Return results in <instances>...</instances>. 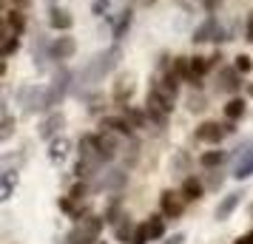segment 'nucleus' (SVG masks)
Returning a JSON list of instances; mask_svg holds the SVG:
<instances>
[{"mask_svg":"<svg viewBox=\"0 0 253 244\" xmlns=\"http://www.w3.org/2000/svg\"><path fill=\"white\" fill-rule=\"evenodd\" d=\"M3 23L9 26V32H12V35L23 37V32H26V14L20 12V9H12V12H6Z\"/></svg>","mask_w":253,"mask_h":244,"instance_id":"4be33fe9","label":"nucleus"},{"mask_svg":"<svg viewBox=\"0 0 253 244\" xmlns=\"http://www.w3.org/2000/svg\"><path fill=\"white\" fill-rule=\"evenodd\" d=\"M239 77L242 74L236 69H219V88L222 91H239V85H242Z\"/></svg>","mask_w":253,"mask_h":244,"instance_id":"412c9836","label":"nucleus"},{"mask_svg":"<svg viewBox=\"0 0 253 244\" xmlns=\"http://www.w3.org/2000/svg\"><path fill=\"white\" fill-rule=\"evenodd\" d=\"M17 182H20V174L17 171H3L0 174V202H9V199L14 196V187H17Z\"/></svg>","mask_w":253,"mask_h":244,"instance_id":"dca6fc26","label":"nucleus"},{"mask_svg":"<svg viewBox=\"0 0 253 244\" xmlns=\"http://www.w3.org/2000/svg\"><path fill=\"white\" fill-rule=\"evenodd\" d=\"M236 131V125L230 122V119H225V122H213V119H208V122H199L194 131V137L199 142H205V145H219V142L225 139L228 134H233Z\"/></svg>","mask_w":253,"mask_h":244,"instance_id":"20e7f679","label":"nucleus"},{"mask_svg":"<svg viewBox=\"0 0 253 244\" xmlns=\"http://www.w3.org/2000/svg\"><path fill=\"white\" fill-rule=\"evenodd\" d=\"M40 100H43V85H20L17 88V108L23 116H32L40 111Z\"/></svg>","mask_w":253,"mask_h":244,"instance_id":"39448f33","label":"nucleus"},{"mask_svg":"<svg viewBox=\"0 0 253 244\" xmlns=\"http://www.w3.org/2000/svg\"><path fill=\"white\" fill-rule=\"evenodd\" d=\"M211 66H213V57L194 54V57H191V85H199V80L211 71Z\"/></svg>","mask_w":253,"mask_h":244,"instance_id":"2eb2a0df","label":"nucleus"},{"mask_svg":"<svg viewBox=\"0 0 253 244\" xmlns=\"http://www.w3.org/2000/svg\"><path fill=\"white\" fill-rule=\"evenodd\" d=\"M233 69L239 71V74L253 71V57H251V54H239V57H236V63H233Z\"/></svg>","mask_w":253,"mask_h":244,"instance_id":"7c9ffc66","label":"nucleus"},{"mask_svg":"<svg viewBox=\"0 0 253 244\" xmlns=\"http://www.w3.org/2000/svg\"><path fill=\"white\" fill-rule=\"evenodd\" d=\"M145 227H148L151 242H160L162 236H165V221H162L160 216H151V219L145 221Z\"/></svg>","mask_w":253,"mask_h":244,"instance_id":"393cba45","label":"nucleus"},{"mask_svg":"<svg viewBox=\"0 0 253 244\" xmlns=\"http://www.w3.org/2000/svg\"><path fill=\"white\" fill-rule=\"evenodd\" d=\"M245 111H248V103H245L242 97H230L228 103H225V119H230V122L242 119V116H245Z\"/></svg>","mask_w":253,"mask_h":244,"instance_id":"5701e85b","label":"nucleus"},{"mask_svg":"<svg viewBox=\"0 0 253 244\" xmlns=\"http://www.w3.org/2000/svg\"><path fill=\"white\" fill-rule=\"evenodd\" d=\"M43 3H46V9H51V6H60L57 0H43Z\"/></svg>","mask_w":253,"mask_h":244,"instance_id":"e433bc0d","label":"nucleus"},{"mask_svg":"<svg viewBox=\"0 0 253 244\" xmlns=\"http://www.w3.org/2000/svg\"><path fill=\"white\" fill-rule=\"evenodd\" d=\"M179 193H182L185 202H196V199L205 196V185H202L196 176H188V179L182 182V190H179Z\"/></svg>","mask_w":253,"mask_h":244,"instance_id":"a211bd4d","label":"nucleus"},{"mask_svg":"<svg viewBox=\"0 0 253 244\" xmlns=\"http://www.w3.org/2000/svg\"><path fill=\"white\" fill-rule=\"evenodd\" d=\"M32 60H35L37 71H46V66L51 63V40H46L43 32L32 40Z\"/></svg>","mask_w":253,"mask_h":244,"instance_id":"1a4fd4ad","label":"nucleus"},{"mask_svg":"<svg viewBox=\"0 0 253 244\" xmlns=\"http://www.w3.org/2000/svg\"><path fill=\"white\" fill-rule=\"evenodd\" d=\"M120 60H123V48H120V43L103 48V51H97V54L88 57V63L77 71V85L94 88V85L103 82L108 74H114L117 66H120Z\"/></svg>","mask_w":253,"mask_h":244,"instance_id":"f257e3e1","label":"nucleus"},{"mask_svg":"<svg viewBox=\"0 0 253 244\" xmlns=\"http://www.w3.org/2000/svg\"><path fill=\"white\" fill-rule=\"evenodd\" d=\"M20 43H23V37H17V35H9L3 43H0V60H9L20 48Z\"/></svg>","mask_w":253,"mask_h":244,"instance_id":"b1692460","label":"nucleus"},{"mask_svg":"<svg viewBox=\"0 0 253 244\" xmlns=\"http://www.w3.org/2000/svg\"><path fill=\"white\" fill-rule=\"evenodd\" d=\"M242 196H245L242 190H233V193H228V196H225V199L216 205V210H213V219H216V221H225L230 213H233V210L242 205Z\"/></svg>","mask_w":253,"mask_h":244,"instance_id":"4468645a","label":"nucleus"},{"mask_svg":"<svg viewBox=\"0 0 253 244\" xmlns=\"http://www.w3.org/2000/svg\"><path fill=\"white\" fill-rule=\"evenodd\" d=\"M108 23H111V37H114V43H120V40L128 35L131 23H134V9H131V6H123L120 12H111Z\"/></svg>","mask_w":253,"mask_h":244,"instance_id":"6e6552de","label":"nucleus"},{"mask_svg":"<svg viewBox=\"0 0 253 244\" xmlns=\"http://www.w3.org/2000/svg\"><path fill=\"white\" fill-rule=\"evenodd\" d=\"M225 159H228V153H225V151H208V153H202V165H205V168H219Z\"/></svg>","mask_w":253,"mask_h":244,"instance_id":"bb28decb","label":"nucleus"},{"mask_svg":"<svg viewBox=\"0 0 253 244\" xmlns=\"http://www.w3.org/2000/svg\"><path fill=\"white\" fill-rule=\"evenodd\" d=\"M151 236H148V227H145V221L134 227V236H131V244H148Z\"/></svg>","mask_w":253,"mask_h":244,"instance_id":"c756f323","label":"nucleus"},{"mask_svg":"<svg viewBox=\"0 0 253 244\" xmlns=\"http://www.w3.org/2000/svg\"><path fill=\"white\" fill-rule=\"evenodd\" d=\"M160 210H162L165 219H179V216H182V193L165 190L160 196Z\"/></svg>","mask_w":253,"mask_h":244,"instance_id":"f8f14e48","label":"nucleus"},{"mask_svg":"<svg viewBox=\"0 0 253 244\" xmlns=\"http://www.w3.org/2000/svg\"><path fill=\"white\" fill-rule=\"evenodd\" d=\"M165 244H185V236H182V233H176V236H171Z\"/></svg>","mask_w":253,"mask_h":244,"instance_id":"c9c22d12","label":"nucleus"},{"mask_svg":"<svg viewBox=\"0 0 253 244\" xmlns=\"http://www.w3.org/2000/svg\"><path fill=\"white\" fill-rule=\"evenodd\" d=\"M85 193H88V185H85V182H77V185H74V187L69 190V196H71V199H77V202H80V199L85 196Z\"/></svg>","mask_w":253,"mask_h":244,"instance_id":"473e14b6","label":"nucleus"},{"mask_svg":"<svg viewBox=\"0 0 253 244\" xmlns=\"http://www.w3.org/2000/svg\"><path fill=\"white\" fill-rule=\"evenodd\" d=\"M117 236H120L123 242H128V244H131V236H134V230H131L128 224H120V227H117Z\"/></svg>","mask_w":253,"mask_h":244,"instance_id":"f704fd0d","label":"nucleus"},{"mask_svg":"<svg viewBox=\"0 0 253 244\" xmlns=\"http://www.w3.org/2000/svg\"><path fill=\"white\" fill-rule=\"evenodd\" d=\"M103 227H105L103 216H85V219H80L77 227L69 233V244H94L100 239Z\"/></svg>","mask_w":253,"mask_h":244,"instance_id":"7ed1b4c3","label":"nucleus"},{"mask_svg":"<svg viewBox=\"0 0 253 244\" xmlns=\"http://www.w3.org/2000/svg\"><path fill=\"white\" fill-rule=\"evenodd\" d=\"M46 23H48V29H54V32H71L74 14H71L66 6H51L46 12Z\"/></svg>","mask_w":253,"mask_h":244,"instance_id":"9d476101","label":"nucleus"},{"mask_svg":"<svg viewBox=\"0 0 253 244\" xmlns=\"http://www.w3.org/2000/svg\"><path fill=\"white\" fill-rule=\"evenodd\" d=\"M251 174H253V145H245L239 162L233 168V179H248Z\"/></svg>","mask_w":253,"mask_h":244,"instance_id":"f3484780","label":"nucleus"},{"mask_svg":"<svg viewBox=\"0 0 253 244\" xmlns=\"http://www.w3.org/2000/svg\"><path fill=\"white\" fill-rule=\"evenodd\" d=\"M77 54V37H71L69 32H60V37H51V63H66Z\"/></svg>","mask_w":253,"mask_h":244,"instance_id":"423d86ee","label":"nucleus"},{"mask_svg":"<svg viewBox=\"0 0 253 244\" xmlns=\"http://www.w3.org/2000/svg\"><path fill=\"white\" fill-rule=\"evenodd\" d=\"M230 40H233L230 29H225V26L219 23V17H213V14H208L205 20L194 29V35H191V43H196V46H205V43L222 46V43H230Z\"/></svg>","mask_w":253,"mask_h":244,"instance_id":"f03ea898","label":"nucleus"},{"mask_svg":"<svg viewBox=\"0 0 253 244\" xmlns=\"http://www.w3.org/2000/svg\"><path fill=\"white\" fill-rule=\"evenodd\" d=\"M105 221H120V199H114L111 205H108V213H105Z\"/></svg>","mask_w":253,"mask_h":244,"instance_id":"2f4dec72","label":"nucleus"},{"mask_svg":"<svg viewBox=\"0 0 253 244\" xmlns=\"http://www.w3.org/2000/svg\"><path fill=\"white\" fill-rule=\"evenodd\" d=\"M245 40L253 43V9L248 12V20H245Z\"/></svg>","mask_w":253,"mask_h":244,"instance_id":"72a5a7b5","label":"nucleus"},{"mask_svg":"<svg viewBox=\"0 0 253 244\" xmlns=\"http://www.w3.org/2000/svg\"><path fill=\"white\" fill-rule=\"evenodd\" d=\"M14 134V116L3 108V128H0V142H9Z\"/></svg>","mask_w":253,"mask_h":244,"instance_id":"a878e982","label":"nucleus"},{"mask_svg":"<svg viewBox=\"0 0 253 244\" xmlns=\"http://www.w3.org/2000/svg\"><path fill=\"white\" fill-rule=\"evenodd\" d=\"M117 153H120V134H114V131L97 134V159L105 165V162H111Z\"/></svg>","mask_w":253,"mask_h":244,"instance_id":"0eeeda50","label":"nucleus"},{"mask_svg":"<svg viewBox=\"0 0 253 244\" xmlns=\"http://www.w3.org/2000/svg\"><path fill=\"white\" fill-rule=\"evenodd\" d=\"M103 131H114V134H120V137H131L134 125L128 122L126 116H105L103 119Z\"/></svg>","mask_w":253,"mask_h":244,"instance_id":"6ab92c4d","label":"nucleus"},{"mask_svg":"<svg viewBox=\"0 0 253 244\" xmlns=\"http://www.w3.org/2000/svg\"><path fill=\"white\" fill-rule=\"evenodd\" d=\"M111 6H114V0H91V14L105 17V14H111Z\"/></svg>","mask_w":253,"mask_h":244,"instance_id":"c85d7f7f","label":"nucleus"},{"mask_svg":"<svg viewBox=\"0 0 253 244\" xmlns=\"http://www.w3.org/2000/svg\"><path fill=\"white\" fill-rule=\"evenodd\" d=\"M63 125H66V116L60 114V111H51V114L43 116V122H40V139L51 142L54 137H60V131H63Z\"/></svg>","mask_w":253,"mask_h":244,"instance_id":"9b49d317","label":"nucleus"},{"mask_svg":"<svg viewBox=\"0 0 253 244\" xmlns=\"http://www.w3.org/2000/svg\"><path fill=\"white\" fill-rule=\"evenodd\" d=\"M71 153V139L69 137H54V139L48 142V162L51 165H63L69 159Z\"/></svg>","mask_w":253,"mask_h":244,"instance_id":"ddd939ff","label":"nucleus"},{"mask_svg":"<svg viewBox=\"0 0 253 244\" xmlns=\"http://www.w3.org/2000/svg\"><path fill=\"white\" fill-rule=\"evenodd\" d=\"M131 91H134V77L131 74H123V77L114 80V103H126Z\"/></svg>","mask_w":253,"mask_h":244,"instance_id":"aec40b11","label":"nucleus"},{"mask_svg":"<svg viewBox=\"0 0 253 244\" xmlns=\"http://www.w3.org/2000/svg\"><path fill=\"white\" fill-rule=\"evenodd\" d=\"M126 119L134 125V128H142L145 119H148V111H137V108H126Z\"/></svg>","mask_w":253,"mask_h":244,"instance_id":"cd10ccee","label":"nucleus"},{"mask_svg":"<svg viewBox=\"0 0 253 244\" xmlns=\"http://www.w3.org/2000/svg\"><path fill=\"white\" fill-rule=\"evenodd\" d=\"M14 3H26V0H14Z\"/></svg>","mask_w":253,"mask_h":244,"instance_id":"4c0bfd02","label":"nucleus"}]
</instances>
